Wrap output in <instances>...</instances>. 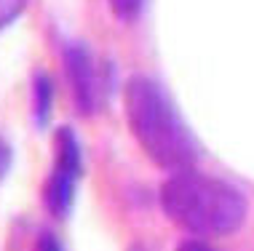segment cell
Segmentation results:
<instances>
[{"label":"cell","instance_id":"cell-4","mask_svg":"<svg viewBox=\"0 0 254 251\" xmlns=\"http://www.w3.org/2000/svg\"><path fill=\"white\" fill-rule=\"evenodd\" d=\"M78 179H80V174H72V171H67V168L54 166V171L49 174V179H46V185H43V206L49 208L51 216L64 219V216L72 211Z\"/></svg>","mask_w":254,"mask_h":251},{"label":"cell","instance_id":"cell-7","mask_svg":"<svg viewBox=\"0 0 254 251\" xmlns=\"http://www.w3.org/2000/svg\"><path fill=\"white\" fill-rule=\"evenodd\" d=\"M32 251H64V246L59 243V238L54 233H40Z\"/></svg>","mask_w":254,"mask_h":251},{"label":"cell","instance_id":"cell-6","mask_svg":"<svg viewBox=\"0 0 254 251\" xmlns=\"http://www.w3.org/2000/svg\"><path fill=\"white\" fill-rule=\"evenodd\" d=\"M110 5H113V11H115V16H118V19L131 22V19H136V13L142 11L145 0H110Z\"/></svg>","mask_w":254,"mask_h":251},{"label":"cell","instance_id":"cell-5","mask_svg":"<svg viewBox=\"0 0 254 251\" xmlns=\"http://www.w3.org/2000/svg\"><path fill=\"white\" fill-rule=\"evenodd\" d=\"M51 101H54L51 80H49V75L38 72L35 80H32V110H35V120H38V126H46V123H49Z\"/></svg>","mask_w":254,"mask_h":251},{"label":"cell","instance_id":"cell-2","mask_svg":"<svg viewBox=\"0 0 254 251\" xmlns=\"http://www.w3.org/2000/svg\"><path fill=\"white\" fill-rule=\"evenodd\" d=\"M126 120L145 155L163 171L177 174L195 168L198 147L180 120L169 97L150 78H134L123 91Z\"/></svg>","mask_w":254,"mask_h":251},{"label":"cell","instance_id":"cell-1","mask_svg":"<svg viewBox=\"0 0 254 251\" xmlns=\"http://www.w3.org/2000/svg\"><path fill=\"white\" fill-rule=\"evenodd\" d=\"M161 208L193 238H225L244 227L249 201L236 185L195 168L171 174L161 187Z\"/></svg>","mask_w":254,"mask_h":251},{"label":"cell","instance_id":"cell-9","mask_svg":"<svg viewBox=\"0 0 254 251\" xmlns=\"http://www.w3.org/2000/svg\"><path fill=\"white\" fill-rule=\"evenodd\" d=\"M8 168H11V147H8V142L0 137V179L8 174Z\"/></svg>","mask_w":254,"mask_h":251},{"label":"cell","instance_id":"cell-8","mask_svg":"<svg viewBox=\"0 0 254 251\" xmlns=\"http://www.w3.org/2000/svg\"><path fill=\"white\" fill-rule=\"evenodd\" d=\"M177 251H217V249L209 246V243L201 241V238H188V241H182L180 246H177Z\"/></svg>","mask_w":254,"mask_h":251},{"label":"cell","instance_id":"cell-3","mask_svg":"<svg viewBox=\"0 0 254 251\" xmlns=\"http://www.w3.org/2000/svg\"><path fill=\"white\" fill-rule=\"evenodd\" d=\"M64 70L72 86L75 104L83 115H91L97 110V78H94L91 56L83 46H70L64 53Z\"/></svg>","mask_w":254,"mask_h":251}]
</instances>
